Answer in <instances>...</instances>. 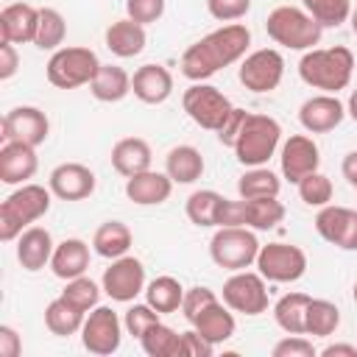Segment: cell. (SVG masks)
Here are the masks:
<instances>
[{
  "label": "cell",
  "mask_w": 357,
  "mask_h": 357,
  "mask_svg": "<svg viewBox=\"0 0 357 357\" xmlns=\"http://www.w3.org/2000/svg\"><path fill=\"white\" fill-rule=\"evenodd\" d=\"M47 187L61 201H84L95 192V173L81 162H64L50 170Z\"/></svg>",
  "instance_id": "18"
},
{
  "label": "cell",
  "mask_w": 357,
  "mask_h": 357,
  "mask_svg": "<svg viewBox=\"0 0 357 357\" xmlns=\"http://www.w3.org/2000/svg\"><path fill=\"white\" fill-rule=\"evenodd\" d=\"M162 14H165V0H126V17L139 25H151L162 20Z\"/></svg>",
  "instance_id": "45"
},
{
  "label": "cell",
  "mask_w": 357,
  "mask_h": 357,
  "mask_svg": "<svg viewBox=\"0 0 357 357\" xmlns=\"http://www.w3.org/2000/svg\"><path fill=\"white\" fill-rule=\"evenodd\" d=\"M265 276L257 271H234L223 282V304L231 312L243 315H262L268 310V287Z\"/></svg>",
  "instance_id": "10"
},
{
  "label": "cell",
  "mask_w": 357,
  "mask_h": 357,
  "mask_svg": "<svg viewBox=\"0 0 357 357\" xmlns=\"http://www.w3.org/2000/svg\"><path fill=\"white\" fill-rule=\"evenodd\" d=\"M301 6L321 28H337L351 14V0H301Z\"/></svg>",
  "instance_id": "40"
},
{
  "label": "cell",
  "mask_w": 357,
  "mask_h": 357,
  "mask_svg": "<svg viewBox=\"0 0 357 357\" xmlns=\"http://www.w3.org/2000/svg\"><path fill=\"white\" fill-rule=\"evenodd\" d=\"M315 231L343 251H357V209L337 204L321 206L315 215Z\"/></svg>",
  "instance_id": "15"
},
{
  "label": "cell",
  "mask_w": 357,
  "mask_h": 357,
  "mask_svg": "<svg viewBox=\"0 0 357 357\" xmlns=\"http://www.w3.org/2000/svg\"><path fill=\"white\" fill-rule=\"evenodd\" d=\"M223 204H226V198L220 192H215V190H195L187 198L184 212H187L192 226H198V229H218Z\"/></svg>",
  "instance_id": "32"
},
{
  "label": "cell",
  "mask_w": 357,
  "mask_h": 357,
  "mask_svg": "<svg viewBox=\"0 0 357 357\" xmlns=\"http://www.w3.org/2000/svg\"><path fill=\"white\" fill-rule=\"evenodd\" d=\"M351 298H354V304H357V282H354V287H351Z\"/></svg>",
  "instance_id": "56"
},
{
  "label": "cell",
  "mask_w": 357,
  "mask_h": 357,
  "mask_svg": "<svg viewBox=\"0 0 357 357\" xmlns=\"http://www.w3.org/2000/svg\"><path fill=\"white\" fill-rule=\"evenodd\" d=\"M254 265L268 282L287 284L307 273V254L293 243H268V245H259Z\"/></svg>",
  "instance_id": "9"
},
{
  "label": "cell",
  "mask_w": 357,
  "mask_h": 357,
  "mask_svg": "<svg viewBox=\"0 0 357 357\" xmlns=\"http://www.w3.org/2000/svg\"><path fill=\"white\" fill-rule=\"evenodd\" d=\"M151 159H153L151 145L142 137H123L112 145V167L126 178L151 170Z\"/></svg>",
  "instance_id": "24"
},
{
  "label": "cell",
  "mask_w": 357,
  "mask_h": 357,
  "mask_svg": "<svg viewBox=\"0 0 357 357\" xmlns=\"http://www.w3.org/2000/svg\"><path fill=\"white\" fill-rule=\"evenodd\" d=\"M245 209V226L254 231H268L276 229L284 220V204L276 198H243Z\"/></svg>",
  "instance_id": "35"
},
{
  "label": "cell",
  "mask_w": 357,
  "mask_h": 357,
  "mask_svg": "<svg viewBox=\"0 0 357 357\" xmlns=\"http://www.w3.org/2000/svg\"><path fill=\"white\" fill-rule=\"evenodd\" d=\"M131 92L148 106L165 103L173 95V75L165 64H142L131 75Z\"/></svg>",
  "instance_id": "20"
},
{
  "label": "cell",
  "mask_w": 357,
  "mask_h": 357,
  "mask_svg": "<svg viewBox=\"0 0 357 357\" xmlns=\"http://www.w3.org/2000/svg\"><path fill=\"white\" fill-rule=\"evenodd\" d=\"M50 187L42 184H20L3 204H0V240H17L31 223L47 215L50 209Z\"/></svg>",
  "instance_id": "3"
},
{
  "label": "cell",
  "mask_w": 357,
  "mask_h": 357,
  "mask_svg": "<svg viewBox=\"0 0 357 357\" xmlns=\"http://www.w3.org/2000/svg\"><path fill=\"white\" fill-rule=\"evenodd\" d=\"M279 165H282V176L290 184H298L304 176H310V173L318 170L321 151H318V145H315L312 137H307V134H290L284 139V145H282Z\"/></svg>",
  "instance_id": "16"
},
{
  "label": "cell",
  "mask_w": 357,
  "mask_h": 357,
  "mask_svg": "<svg viewBox=\"0 0 357 357\" xmlns=\"http://www.w3.org/2000/svg\"><path fill=\"white\" fill-rule=\"evenodd\" d=\"M67 36V22L61 17V11L56 8H39V28H36V39L33 45L39 50H59L61 42Z\"/></svg>",
  "instance_id": "39"
},
{
  "label": "cell",
  "mask_w": 357,
  "mask_h": 357,
  "mask_svg": "<svg viewBox=\"0 0 357 357\" xmlns=\"http://www.w3.org/2000/svg\"><path fill=\"white\" fill-rule=\"evenodd\" d=\"M162 318H159V312L145 301V304H131L128 310H126V315H123V326H126V332L131 335V337H142L153 324H159Z\"/></svg>",
  "instance_id": "43"
},
{
  "label": "cell",
  "mask_w": 357,
  "mask_h": 357,
  "mask_svg": "<svg viewBox=\"0 0 357 357\" xmlns=\"http://www.w3.org/2000/svg\"><path fill=\"white\" fill-rule=\"evenodd\" d=\"M248 114L251 112H245V109H231V114H229V120L220 126V131H218V139H220V145H226V148H234V142H237V137H240V131H243V126H245V120H248Z\"/></svg>",
  "instance_id": "48"
},
{
  "label": "cell",
  "mask_w": 357,
  "mask_h": 357,
  "mask_svg": "<svg viewBox=\"0 0 357 357\" xmlns=\"http://www.w3.org/2000/svg\"><path fill=\"white\" fill-rule=\"evenodd\" d=\"M212 351H215V346L195 326L181 332V357H209Z\"/></svg>",
  "instance_id": "49"
},
{
  "label": "cell",
  "mask_w": 357,
  "mask_h": 357,
  "mask_svg": "<svg viewBox=\"0 0 357 357\" xmlns=\"http://www.w3.org/2000/svg\"><path fill=\"white\" fill-rule=\"evenodd\" d=\"M251 0H206V11L218 22H237L248 14Z\"/></svg>",
  "instance_id": "46"
},
{
  "label": "cell",
  "mask_w": 357,
  "mask_h": 357,
  "mask_svg": "<svg viewBox=\"0 0 357 357\" xmlns=\"http://www.w3.org/2000/svg\"><path fill=\"white\" fill-rule=\"evenodd\" d=\"M282 190L279 176L271 167H248L240 181H237V192L240 198H276Z\"/></svg>",
  "instance_id": "36"
},
{
  "label": "cell",
  "mask_w": 357,
  "mask_h": 357,
  "mask_svg": "<svg viewBox=\"0 0 357 357\" xmlns=\"http://www.w3.org/2000/svg\"><path fill=\"white\" fill-rule=\"evenodd\" d=\"M20 351H22V340H20L17 329L3 324L0 326V357H17Z\"/></svg>",
  "instance_id": "51"
},
{
  "label": "cell",
  "mask_w": 357,
  "mask_h": 357,
  "mask_svg": "<svg viewBox=\"0 0 357 357\" xmlns=\"http://www.w3.org/2000/svg\"><path fill=\"white\" fill-rule=\"evenodd\" d=\"M318 354L321 357H357V346H351V343H329Z\"/></svg>",
  "instance_id": "52"
},
{
  "label": "cell",
  "mask_w": 357,
  "mask_h": 357,
  "mask_svg": "<svg viewBox=\"0 0 357 357\" xmlns=\"http://www.w3.org/2000/svg\"><path fill=\"white\" fill-rule=\"evenodd\" d=\"M340 326V310L337 304L326 298H312L307 307V335L312 337H329Z\"/></svg>",
  "instance_id": "38"
},
{
  "label": "cell",
  "mask_w": 357,
  "mask_h": 357,
  "mask_svg": "<svg viewBox=\"0 0 357 357\" xmlns=\"http://www.w3.org/2000/svg\"><path fill=\"white\" fill-rule=\"evenodd\" d=\"M212 301H218V296H215V290H209V287H204V284H195V287H187L184 290V301H181V315L192 324Z\"/></svg>",
  "instance_id": "44"
},
{
  "label": "cell",
  "mask_w": 357,
  "mask_h": 357,
  "mask_svg": "<svg viewBox=\"0 0 357 357\" xmlns=\"http://www.w3.org/2000/svg\"><path fill=\"white\" fill-rule=\"evenodd\" d=\"M181 106H184V112H187V117L195 123V126H201V128H206V131H220V126L229 120V114H231V100L218 89V86H212V84H204V81H195L192 86H187L184 89V95H181Z\"/></svg>",
  "instance_id": "8"
},
{
  "label": "cell",
  "mask_w": 357,
  "mask_h": 357,
  "mask_svg": "<svg viewBox=\"0 0 357 357\" xmlns=\"http://www.w3.org/2000/svg\"><path fill=\"white\" fill-rule=\"evenodd\" d=\"M39 170V156L33 145L3 142L0 148V181L3 184H28Z\"/></svg>",
  "instance_id": "19"
},
{
  "label": "cell",
  "mask_w": 357,
  "mask_h": 357,
  "mask_svg": "<svg viewBox=\"0 0 357 357\" xmlns=\"http://www.w3.org/2000/svg\"><path fill=\"white\" fill-rule=\"evenodd\" d=\"M98 70H100V61L89 47H59L53 50L45 67L47 81L56 89H78L84 84H92Z\"/></svg>",
  "instance_id": "7"
},
{
  "label": "cell",
  "mask_w": 357,
  "mask_h": 357,
  "mask_svg": "<svg viewBox=\"0 0 357 357\" xmlns=\"http://www.w3.org/2000/svg\"><path fill=\"white\" fill-rule=\"evenodd\" d=\"M131 243H134L131 229L123 220H106L92 234V251L103 259H117V257L128 254Z\"/></svg>",
  "instance_id": "30"
},
{
  "label": "cell",
  "mask_w": 357,
  "mask_h": 357,
  "mask_svg": "<svg viewBox=\"0 0 357 357\" xmlns=\"http://www.w3.org/2000/svg\"><path fill=\"white\" fill-rule=\"evenodd\" d=\"M312 296L307 293H284L276 304H273V321L282 332L287 335H307V307H310Z\"/></svg>",
  "instance_id": "27"
},
{
  "label": "cell",
  "mask_w": 357,
  "mask_h": 357,
  "mask_svg": "<svg viewBox=\"0 0 357 357\" xmlns=\"http://www.w3.org/2000/svg\"><path fill=\"white\" fill-rule=\"evenodd\" d=\"M106 47L117 56V59H134L145 50V42H148V33H145V25L134 22V20H117L106 28Z\"/></svg>",
  "instance_id": "25"
},
{
  "label": "cell",
  "mask_w": 357,
  "mask_h": 357,
  "mask_svg": "<svg viewBox=\"0 0 357 357\" xmlns=\"http://www.w3.org/2000/svg\"><path fill=\"white\" fill-rule=\"evenodd\" d=\"M100 287L112 301L128 304L134 301L139 293H145V265L137 257H117L112 259V265L103 271L100 276Z\"/></svg>",
  "instance_id": "13"
},
{
  "label": "cell",
  "mask_w": 357,
  "mask_h": 357,
  "mask_svg": "<svg viewBox=\"0 0 357 357\" xmlns=\"http://www.w3.org/2000/svg\"><path fill=\"white\" fill-rule=\"evenodd\" d=\"M173 192V178L159 170H142L126 178V198L137 206H156L165 204Z\"/></svg>",
  "instance_id": "22"
},
{
  "label": "cell",
  "mask_w": 357,
  "mask_h": 357,
  "mask_svg": "<svg viewBox=\"0 0 357 357\" xmlns=\"http://www.w3.org/2000/svg\"><path fill=\"white\" fill-rule=\"evenodd\" d=\"M53 248H56V243H53V237H50L47 229H42V226H28V229L17 237V262H20L25 271L36 273V271H42V268L50 265Z\"/></svg>",
  "instance_id": "23"
},
{
  "label": "cell",
  "mask_w": 357,
  "mask_h": 357,
  "mask_svg": "<svg viewBox=\"0 0 357 357\" xmlns=\"http://www.w3.org/2000/svg\"><path fill=\"white\" fill-rule=\"evenodd\" d=\"M36 28H39V8H33L31 3H8L0 11V39L14 42V45H25L36 39Z\"/></svg>",
  "instance_id": "21"
},
{
  "label": "cell",
  "mask_w": 357,
  "mask_h": 357,
  "mask_svg": "<svg viewBox=\"0 0 357 357\" xmlns=\"http://www.w3.org/2000/svg\"><path fill=\"white\" fill-rule=\"evenodd\" d=\"M268 36L287 50H312L324 28L298 6H276L265 20Z\"/></svg>",
  "instance_id": "4"
},
{
  "label": "cell",
  "mask_w": 357,
  "mask_h": 357,
  "mask_svg": "<svg viewBox=\"0 0 357 357\" xmlns=\"http://www.w3.org/2000/svg\"><path fill=\"white\" fill-rule=\"evenodd\" d=\"M50 134V120L36 106H14L3 114V142H25L42 145Z\"/></svg>",
  "instance_id": "14"
},
{
  "label": "cell",
  "mask_w": 357,
  "mask_h": 357,
  "mask_svg": "<svg viewBox=\"0 0 357 357\" xmlns=\"http://www.w3.org/2000/svg\"><path fill=\"white\" fill-rule=\"evenodd\" d=\"M340 170H343V178L357 190V151H349V153L343 156Z\"/></svg>",
  "instance_id": "53"
},
{
  "label": "cell",
  "mask_w": 357,
  "mask_h": 357,
  "mask_svg": "<svg viewBox=\"0 0 357 357\" xmlns=\"http://www.w3.org/2000/svg\"><path fill=\"white\" fill-rule=\"evenodd\" d=\"M84 318H86V312L78 310V307H75L73 301H67L64 296L53 298V301L45 307V326H47L53 335H59V337H70V335L81 332Z\"/></svg>",
  "instance_id": "33"
},
{
  "label": "cell",
  "mask_w": 357,
  "mask_h": 357,
  "mask_svg": "<svg viewBox=\"0 0 357 357\" xmlns=\"http://www.w3.org/2000/svg\"><path fill=\"white\" fill-rule=\"evenodd\" d=\"M145 301L159 312V315H167V312H176L181 310V301H184V287L176 276H156L145 284Z\"/></svg>",
  "instance_id": "34"
},
{
  "label": "cell",
  "mask_w": 357,
  "mask_h": 357,
  "mask_svg": "<svg viewBox=\"0 0 357 357\" xmlns=\"http://www.w3.org/2000/svg\"><path fill=\"white\" fill-rule=\"evenodd\" d=\"M123 321L120 315L112 310V307H95L86 312L84 318V326H81V343L89 354H98V357H106V354H114L120 349V340H123Z\"/></svg>",
  "instance_id": "12"
},
{
  "label": "cell",
  "mask_w": 357,
  "mask_h": 357,
  "mask_svg": "<svg viewBox=\"0 0 357 357\" xmlns=\"http://www.w3.org/2000/svg\"><path fill=\"white\" fill-rule=\"evenodd\" d=\"M282 139V126L268 117V114H248L237 142H234V156L243 167H262L268 159L276 153Z\"/></svg>",
  "instance_id": "5"
},
{
  "label": "cell",
  "mask_w": 357,
  "mask_h": 357,
  "mask_svg": "<svg viewBox=\"0 0 357 357\" xmlns=\"http://www.w3.org/2000/svg\"><path fill=\"white\" fill-rule=\"evenodd\" d=\"M89 268V245L81 237H67L53 248V259H50V271L59 279H75L81 273H86Z\"/></svg>",
  "instance_id": "26"
},
{
  "label": "cell",
  "mask_w": 357,
  "mask_h": 357,
  "mask_svg": "<svg viewBox=\"0 0 357 357\" xmlns=\"http://www.w3.org/2000/svg\"><path fill=\"white\" fill-rule=\"evenodd\" d=\"M237 78L240 84L248 89V92H273L282 78H284V59L276 47H259V50H251L243 61H240V70H237Z\"/></svg>",
  "instance_id": "11"
},
{
  "label": "cell",
  "mask_w": 357,
  "mask_h": 357,
  "mask_svg": "<svg viewBox=\"0 0 357 357\" xmlns=\"http://www.w3.org/2000/svg\"><path fill=\"white\" fill-rule=\"evenodd\" d=\"M271 354L273 357H315L318 351H315L312 340H307L304 335H287L271 349Z\"/></svg>",
  "instance_id": "47"
},
{
  "label": "cell",
  "mask_w": 357,
  "mask_h": 357,
  "mask_svg": "<svg viewBox=\"0 0 357 357\" xmlns=\"http://www.w3.org/2000/svg\"><path fill=\"white\" fill-rule=\"evenodd\" d=\"M165 173L173 184H192L204 176V156L192 145H176L165 156Z\"/></svg>",
  "instance_id": "29"
},
{
  "label": "cell",
  "mask_w": 357,
  "mask_h": 357,
  "mask_svg": "<svg viewBox=\"0 0 357 357\" xmlns=\"http://www.w3.org/2000/svg\"><path fill=\"white\" fill-rule=\"evenodd\" d=\"M100 290H103V287H98V282H92L86 273H81V276H75V279H67V284H64L61 296H64L67 301H73L78 310L89 312V310H95V307H98Z\"/></svg>",
  "instance_id": "42"
},
{
  "label": "cell",
  "mask_w": 357,
  "mask_h": 357,
  "mask_svg": "<svg viewBox=\"0 0 357 357\" xmlns=\"http://www.w3.org/2000/svg\"><path fill=\"white\" fill-rule=\"evenodd\" d=\"M192 326H195L212 346H220V343H226V340L234 335L237 321H234L231 310L218 298V301H212V304L192 321Z\"/></svg>",
  "instance_id": "28"
},
{
  "label": "cell",
  "mask_w": 357,
  "mask_h": 357,
  "mask_svg": "<svg viewBox=\"0 0 357 357\" xmlns=\"http://www.w3.org/2000/svg\"><path fill=\"white\" fill-rule=\"evenodd\" d=\"M351 73H354V53L343 45L304 50L298 61L301 81L329 95H337L340 89H346L351 84Z\"/></svg>",
  "instance_id": "2"
},
{
  "label": "cell",
  "mask_w": 357,
  "mask_h": 357,
  "mask_svg": "<svg viewBox=\"0 0 357 357\" xmlns=\"http://www.w3.org/2000/svg\"><path fill=\"white\" fill-rule=\"evenodd\" d=\"M343 117H346V106L337 100V95H329V92L307 98L298 109V123L310 134H326V131L337 128L343 123Z\"/></svg>",
  "instance_id": "17"
},
{
  "label": "cell",
  "mask_w": 357,
  "mask_h": 357,
  "mask_svg": "<svg viewBox=\"0 0 357 357\" xmlns=\"http://www.w3.org/2000/svg\"><path fill=\"white\" fill-rule=\"evenodd\" d=\"M89 92L100 103H117L131 92V75L117 64H100L98 75L89 84Z\"/></svg>",
  "instance_id": "31"
},
{
  "label": "cell",
  "mask_w": 357,
  "mask_h": 357,
  "mask_svg": "<svg viewBox=\"0 0 357 357\" xmlns=\"http://www.w3.org/2000/svg\"><path fill=\"white\" fill-rule=\"evenodd\" d=\"M259 240L248 226H218L209 240V257L218 268L226 271H245L257 262Z\"/></svg>",
  "instance_id": "6"
},
{
  "label": "cell",
  "mask_w": 357,
  "mask_h": 357,
  "mask_svg": "<svg viewBox=\"0 0 357 357\" xmlns=\"http://www.w3.org/2000/svg\"><path fill=\"white\" fill-rule=\"evenodd\" d=\"M298 198L307 204V206H326V204H332V195H335V187H332V181H329V176H324L321 170H315V173H310V176H304L298 184Z\"/></svg>",
  "instance_id": "41"
},
{
  "label": "cell",
  "mask_w": 357,
  "mask_h": 357,
  "mask_svg": "<svg viewBox=\"0 0 357 357\" xmlns=\"http://www.w3.org/2000/svg\"><path fill=\"white\" fill-rule=\"evenodd\" d=\"M349 22H351V33L357 36V6L351 8V14H349Z\"/></svg>",
  "instance_id": "55"
},
{
  "label": "cell",
  "mask_w": 357,
  "mask_h": 357,
  "mask_svg": "<svg viewBox=\"0 0 357 357\" xmlns=\"http://www.w3.org/2000/svg\"><path fill=\"white\" fill-rule=\"evenodd\" d=\"M346 112H349V117L357 123V89H351V95H349V103H346Z\"/></svg>",
  "instance_id": "54"
},
{
  "label": "cell",
  "mask_w": 357,
  "mask_h": 357,
  "mask_svg": "<svg viewBox=\"0 0 357 357\" xmlns=\"http://www.w3.org/2000/svg\"><path fill=\"white\" fill-rule=\"evenodd\" d=\"M20 70V53L14 42L0 39V81H8Z\"/></svg>",
  "instance_id": "50"
},
{
  "label": "cell",
  "mask_w": 357,
  "mask_h": 357,
  "mask_svg": "<svg viewBox=\"0 0 357 357\" xmlns=\"http://www.w3.org/2000/svg\"><path fill=\"white\" fill-rule=\"evenodd\" d=\"M248 47H251V31L243 22H226L212 33H206L204 39L192 42L181 53V75L190 78L192 84L206 81L218 70L243 61Z\"/></svg>",
  "instance_id": "1"
},
{
  "label": "cell",
  "mask_w": 357,
  "mask_h": 357,
  "mask_svg": "<svg viewBox=\"0 0 357 357\" xmlns=\"http://www.w3.org/2000/svg\"><path fill=\"white\" fill-rule=\"evenodd\" d=\"M139 346L148 357H181V332L159 321L139 337Z\"/></svg>",
  "instance_id": "37"
}]
</instances>
